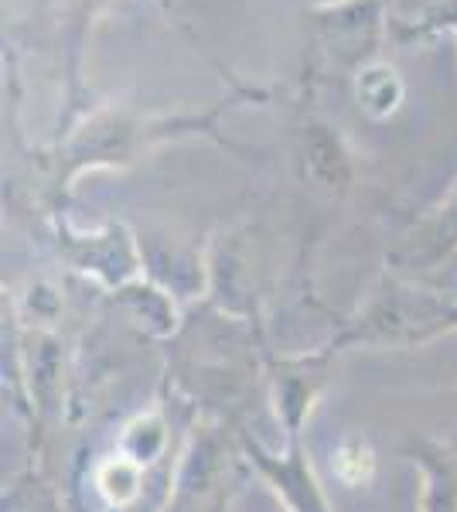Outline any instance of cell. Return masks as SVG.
<instances>
[{
    "label": "cell",
    "mask_w": 457,
    "mask_h": 512,
    "mask_svg": "<svg viewBox=\"0 0 457 512\" xmlns=\"http://www.w3.org/2000/svg\"><path fill=\"white\" fill-rule=\"evenodd\" d=\"M270 96L273 93L267 86H246L243 79L232 76L229 93L198 113H137L130 106H96L48 151L45 171L52 195L65 198L86 171L130 168L154 147L171 144V140L209 137L232 151L229 137H222L219 130L222 117H229L243 103H267Z\"/></svg>",
    "instance_id": "6da1fadb"
},
{
    "label": "cell",
    "mask_w": 457,
    "mask_h": 512,
    "mask_svg": "<svg viewBox=\"0 0 457 512\" xmlns=\"http://www.w3.org/2000/svg\"><path fill=\"white\" fill-rule=\"evenodd\" d=\"M457 332V304L413 277H386L335 345H420Z\"/></svg>",
    "instance_id": "7a4b0ae2"
},
{
    "label": "cell",
    "mask_w": 457,
    "mask_h": 512,
    "mask_svg": "<svg viewBox=\"0 0 457 512\" xmlns=\"http://www.w3.org/2000/svg\"><path fill=\"white\" fill-rule=\"evenodd\" d=\"M314 69L352 79L365 65L379 62L389 38V0H348L335 7H311Z\"/></svg>",
    "instance_id": "3957f363"
},
{
    "label": "cell",
    "mask_w": 457,
    "mask_h": 512,
    "mask_svg": "<svg viewBox=\"0 0 457 512\" xmlns=\"http://www.w3.org/2000/svg\"><path fill=\"white\" fill-rule=\"evenodd\" d=\"M116 0H58L55 14V48H58V76H62V113L58 130L62 137L89 113V89H86V48L93 28L103 14L113 11ZM168 14H178L174 0H157Z\"/></svg>",
    "instance_id": "277c9868"
},
{
    "label": "cell",
    "mask_w": 457,
    "mask_h": 512,
    "mask_svg": "<svg viewBox=\"0 0 457 512\" xmlns=\"http://www.w3.org/2000/svg\"><path fill=\"white\" fill-rule=\"evenodd\" d=\"M58 246L79 270L96 274L110 287H127L137 270H144L137 236L123 222H106L96 233H72L65 222H58Z\"/></svg>",
    "instance_id": "5b68a950"
},
{
    "label": "cell",
    "mask_w": 457,
    "mask_h": 512,
    "mask_svg": "<svg viewBox=\"0 0 457 512\" xmlns=\"http://www.w3.org/2000/svg\"><path fill=\"white\" fill-rule=\"evenodd\" d=\"M226 485V465H222V444L212 431L195 434L191 448L185 451L174 478V499L168 512H219Z\"/></svg>",
    "instance_id": "8992f818"
},
{
    "label": "cell",
    "mask_w": 457,
    "mask_h": 512,
    "mask_svg": "<svg viewBox=\"0 0 457 512\" xmlns=\"http://www.w3.org/2000/svg\"><path fill=\"white\" fill-rule=\"evenodd\" d=\"M457 253V178L434 209L423 216L403 246L393 253V263L406 277H427Z\"/></svg>",
    "instance_id": "52a82bcc"
},
{
    "label": "cell",
    "mask_w": 457,
    "mask_h": 512,
    "mask_svg": "<svg viewBox=\"0 0 457 512\" xmlns=\"http://www.w3.org/2000/svg\"><path fill=\"white\" fill-rule=\"evenodd\" d=\"M301 161L304 178L324 188L328 195H345L355 181L352 154H348L338 127L321 117H307L301 130Z\"/></svg>",
    "instance_id": "ba28073f"
},
{
    "label": "cell",
    "mask_w": 457,
    "mask_h": 512,
    "mask_svg": "<svg viewBox=\"0 0 457 512\" xmlns=\"http://www.w3.org/2000/svg\"><path fill=\"white\" fill-rule=\"evenodd\" d=\"M352 93L369 120H389L406 99V82L389 62H372L352 76Z\"/></svg>",
    "instance_id": "9c48e42d"
},
{
    "label": "cell",
    "mask_w": 457,
    "mask_h": 512,
    "mask_svg": "<svg viewBox=\"0 0 457 512\" xmlns=\"http://www.w3.org/2000/svg\"><path fill=\"white\" fill-rule=\"evenodd\" d=\"M249 454L260 461L263 472L277 475V482H280L277 489H284L290 509H294V512H328V509H324L321 492L314 489V478H311V472H307V465L301 458V448H297V444L290 448L287 458H280V461H273L270 454H263L260 448H253V444H249Z\"/></svg>",
    "instance_id": "30bf717a"
},
{
    "label": "cell",
    "mask_w": 457,
    "mask_h": 512,
    "mask_svg": "<svg viewBox=\"0 0 457 512\" xmlns=\"http://www.w3.org/2000/svg\"><path fill=\"white\" fill-rule=\"evenodd\" d=\"M454 35L457 38V0H434L413 18H393L389 21V41L396 45H420L437 35Z\"/></svg>",
    "instance_id": "8fae6325"
},
{
    "label": "cell",
    "mask_w": 457,
    "mask_h": 512,
    "mask_svg": "<svg viewBox=\"0 0 457 512\" xmlns=\"http://www.w3.org/2000/svg\"><path fill=\"white\" fill-rule=\"evenodd\" d=\"M311 7H335V4H348V0H307Z\"/></svg>",
    "instance_id": "7c38bea8"
}]
</instances>
